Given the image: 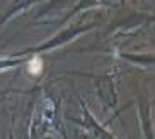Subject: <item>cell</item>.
Segmentation results:
<instances>
[{"mask_svg": "<svg viewBox=\"0 0 155 139\" xmlns=\"http://www.w3.org/2000/svg\"><path fill=\"white\" fill-rule=\"evenodd\" d=\"M41 68H43L41 59H32L31 63H29V70H31L32 75H39L41 73Z\"/></svg>", "mask_w": 155, "mask_h": 139, "instance_id": "6da1fadb", "label": "cell"}]
</instances>
